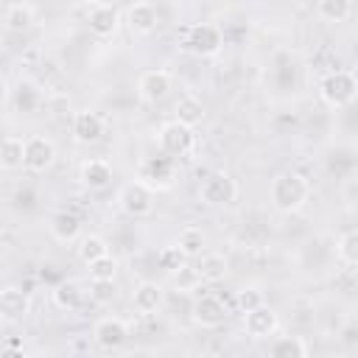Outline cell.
Masks as SVG:
<instances>
[{
  "mask_svg": "<svg viewBox=\"0 0 358 358\" xmlns=\"http://www.w3.org/2000/svg\"><path fill=\"white\" fill-rule=\"evenodd\" d=\"M193 322L201 327H218L227 319V305L218 296H199L193 302Z\"/></svg>",
  "mask_w": 358,
  "mask_h": 358,
  "instance_id": "14",
  "label": "cell"
},
{
  "mask_svg": "<svg viewBox=\"0 0 358 358\" xmlns=\"http://www.w3.org/2000/svg\"><path fill=\"white\" fill-rule=\"evenodd\" d=\"M336 255H338V260H341L344 266L358 268V229L344 232V235L338 238V243H336Z\"/></svg>",
  "mask_w": 358,
  "mask_h": 358,
  "instance_id": "29",
  "label": "cell"
},
{
  "mask_svg": "<svg viewBox=\"0 0 358 358\" xmlns=\"http://www.w3.org/2000/svg\"><path fill=\"white\" fill-rule=\"evenodd\" d=\"M112 182V165L106 159H87L81 165V185L90 190H103Z\"/></svg>",
  "mask_w": 358,
  "mask_h": 358,
  "instance_id": "17",
  "label": "cell"
},
{
  "mask_svg": "<svg viewBox=\"0 0 358 358\" xmlns=\"http://www.w3.org/2000/svg\"><path fill=\"white\" fill-rule=\"evenodd\" d=\"M176 176V165H173V157L168 154H159V157H148L140 162V179L151 187H168Z\"/></svg>",
  "mask_w": 358,
  "mask_h": 358,
  "instance_id": "7",
  "label": "cell"
},
{
  "mask_svg": "<svg viewBox=\"0 0 358 358\" xmlns=\"http://www.w3.org/2000/svg\"><path fill=\"white\" fill-rule=\"evenodd\" d=\"M179 249H182L187 257L201 255V249H204V232H201V227H185V229L179 232Z\"/></svg>",
  "mask_w": 358,
  "mask_h": 358,
  "instance_id": "30",
  "label": "cell"
},
{
  "mask_svg": "<svg viewBox=\"0 0 358 358\" xmlns=\"http://www.w3.org/2000/svg\"><path fill=\"white\" fill-rule=\"evenodd\" d=\"M28 310H31V296L22 288L8 285V288L0 291V316H3V322H8V324L20 322V319L28 316Z\"/></svg>",
  "mask_w": 358,
  "mask_h": 358,
  "instance_id": "11",
  "label": "cell"
},
{
  "mask_svg": "<svg viewBox=\"0 0 358 358\" xmlns=\"http://www.w3.org/2000/svg\"><path fill=\"white\" fill-rule=\"evenodd\" d=\"M310 199V182L296 171H280L271 179V201L280 213H296Z\"/></svg>",
  "mask_w": 358,
  "mask_h": 358,
  "instance_id": "1",
  "label": "cell"
},
{
  "mask_svg": "<svg viewBox=\"0 0 358 358\" xmlns=\"http://www.w3.org/2000/svg\"><path fill=\"white\" fill-rule=\"evenodd\" d=\"M185 260H187V255L179 249V243L176 246H162L157 252V266L162 271H168V274H179L185 268Z\"/></svg>",
  "mask_w": 358,
  "mask_h": 358,
  "instance_id": "27",
  "label": "cell"
},
{
  "mask_svg": "<svg viewBox=\"0 0 358 358\" xmlns=\"http://www.w3.org/2000/svg\"><path fill=\"white\" fill-rule=\"evenodd\" d=\"M235 196H238V185H235V179H232L229 173H224V171L207 173L204 182H201V187H199V199H201L207 207H227V204L235 201Z\"/></svg>",
  "mask_w": 358,
  "mask_h": 358,
  "instance_id": "3",
  "label": "cell"
},
{
  "mask_svg": "<svg viewBox=\"0 0 358 358\" xmlns=\"http://www.w3.org/2000/svg\"><path fill=\"white\" fill-rule=\"evenodd\" d=\"M173 112H176V120L185 123V126H199L204 120V103L196 95H182L176 101Z\"/></svg>",
  "mask_w": 358,
  "mask_h": 358,
  "instance_id": "23",
  "label": "cell"
},
{
  "mask_svg": "<svg viewBox=\"0 0 358 358\" xmlns=\"http://www.w3.org/2000/svg\"><path fill=\"white\" fill-rule=\"evenodd\" d=\"M103 255H109V246H106V241L101 238V235H84L81 241H78V257L90 266V263H95L98 257H103Z\"/></svg>",
  "mask_w": 358,
  "mask_h": 358,
  "instance_id": "26",
  "label": "cell"
},
{
  "mask_svg": "<svg viewBox=\"0 0 358 358\" xmlns=\"http://www.w3.org/2000/svg\"><path fill=\"white\" fill-rule=\"evenodd\" d=\"M196 145V134H193V126H185L179 123L176 117L171 123H165L159 129V151L179 159V157H187Z\"/></svg>",
  "mask_w": 358,
  "mask_h": 358,
  "instance_id": "4",
  "label": "cell"
},
{
  "mask_svg": "<svg viewBox=\"0 0 358 358\" xmlns=\"http://www.w3.org/2000/svg\"><path fill=\"white\" fill-rule=\"evenodd\" d=\"M131 302H134V308L143 313V316H151V313H157L159 310V305H162V288L157 285V282H140L137 288H134V296H131Z\"/></svg>",
  "mask_w": 358,
  "mask_h": 358,
  "instance_id": "19",
  "label": "cell"
},
{
  "mask_svg": "<svg viewBox=\"0 0 358 358\" xmlns=\"http://www.w3.org/2000/svg\"><path fill=\"white\" fill-rule=\"evenodd\" d=\"M126 22H129L131 34L145 36V34H151V31L157 28V11H154V6H148V3H134V6L129 8V14H126Z\"/></svg>",
  "mask_w": 358,
  "mask_h": 358,
  "instance_id": "18",
  "label": "cell"
},
{
  "mask_svg": "<svg viewBox=\"0 0 358 358\" xmlns=\"http://www.w3.org/2000/svg\"><path fill=\"white\" fill-rule=\"evenodd\" d=\"M268 355H274V358H305L308 344L299 336H280L268 344Z\"/></svg>",
  "mask_w": 358,
  "mask_h": 358,
  "instance_id": "24",
  "label": "cell"
},
{
  "mask_svg": "<svg viewBox=\"0 0 358 358\" xmlns=\"http://www.w3.org/2000/svg\"><path fill=\"white\" fill-rule=\"evenodd\" d=\"M196 268H199L204 282H218V280L227 277V257L218 255V252H207V255H201Z\"/></svg>",
  "mask_w": 358,
  "mask_h": 358,
  "instance_id": "25",
  "label": "cell"
},
{
  "mask_svg": "<svg viewBox=\"0 0 358 358\" xmlns=\"http://www.w3.org/2000/svg\"><path fill=\"white\" fill-rule=\"evenodd\" d=\"M87 25H90V31H92L95 36L106 39V36H112V34L117 31L120 14H117V8L109 6V3H95V6L90 8V14H87Z\"/></svg>",
  "mask_w": 358,
  "mask_h": 358,
  "instance_id": "12",
  "label": "cell"
},
{
  "mask_svg": "<svg viewBox=\"0 0 358 358\" xmlns=\"http://www.w3.org/2000/svg\"><path fill=\"white\" fill-rule=\"evenodd\" d=\"M3 22L8 31L14 34H22L34 25V8L28 3H8L6 6V14H3Z\"/></svg>",
  "mask_w": 358,
  "mask_h": 358,
  "instance_id": "21",
  "label": "cell"
},
{
  "mask_svg": "<svg viewBox=\"0 0 358 358\" xmlns=\"http://www.w3.org/2000/svg\"><path fill=\"white\" fill-rule=\"evenodd\" d=\"M319 95H322V101L327 106L341 109V106H347V103L355 101V95H358V78L350 70H333V73H327L322 78Z\"/></svg>",
  "mask_w": 358,
  "mask_h": 358,
  "instance_id": "2",
  "label": "cell"
},
{
  "mask_svg": "<svg viewBox=\"0 0 358 358\" xmlns=\"http://www.w3.org/2000/svg\"><path fill=\"white\" fill-rule=\"evenodd\" d=\"M25 165V140L8 134L3 140V151H0V168L3 171H20Z\"/></svg>",
  "mask_w": 358,
  "mask_h": 358,
  "instance_id": "22",
  "label": "cell"
},
{
  "mask_svg": "<svg viewBox=\"0 0 358 358\" xmlns=\"http://www.w3.org/2000/svg\"><path fill=\"white\" fill-rule=\"evenodd\" d=\"M277 313L263 302V305H257L255 310H246L243 313V327H246V333L252 336V338H268L274 330H277Z\"/></svg>",
  "mask_w": 358,
  "mask_h": 358,
  "instance_id": "13",
  "label": "cell"
},
{
  "mask_svg": "<svg viewBox=\"0 0 358 358\" xmlns=\"http://www.w3.org/2000/svg\"><path fill=\"white\" fill-rule=\"evenodd\" d=\"M53 159H56V145L48 137L34 134V137L25 140V168L28 171L42 173V171H48L53 165Z\"/></svg>",
  "mask_w": 358,
  "mask_h": 358,
  "instance_id": "8",
  "label": "cell"
},
{
  "mask_svg": "<svg viewBox=\"0 0 358 358\" xmlns=\"http://www.w3.org/2000/svg\"><path fill=\"white\" fill-rule=\"evenodd\" d=\"M185 48L196 56H213L221 50V31L215 25H193L185 36Z\"/></svg>",
  "mask_w": 358,
  "mask_h": 358,
  "instance_id": "9",
  "label": "cell"
},
{
  "mask_svg": "<svg viewBox=\"0 0 358 358\" xmlns=\"http://www.w3.org/2000/svg\"><path fill=\"white\" fill-rule=\"evenodd\" d=\"M117 294L115 280H92L90 282V299L92 302H112Z\"/></svg>",
  "mask_w": 358,
  "mask_h": 358,
  "instance_id": "32",
  "label": "cell"
},
{
  "mask_svg": "<svg viewBox=\"0 0 358 358\" xmlns=\"http://www.w3.org/2000/svg\"><path fill=\"white\" fill-rule=\"evenodd\" d=\"M92 336H95V344L101 350H117L129 338V324L123 319H117V316H106V319H101L95 324V333Z\"/></svg>",
  "mask_w": 358,
  "mask_h": 358,
  "instance_id": "10",
  "label": "cell"
},
{
  "mask_svg": "<svg viewBox=\"0 0 358 358\" xmlns=\"http://www.w3.org/2000/svg\"><path fill=\"white\" fill-rule=\"evenodd\" d=\"M87 296H90V291H84V285L78 280H64L53 291V302L62 310H78L87 302Z\"/></svg>",
  "mask_w": 358,
  "mask_h": 358,
  "instance_id": "15",
  "label": "cell"
},
{
  "mask_svg": "<svg viewBox=\"0 0 358 358\" xmlns=\"http://www.w3.org/2000/svg\"><path fill=\"white\" fill-rule=\"evenodd\" d=\"M171 87H173V78H171V73L168 70H145L143 76H140V81H137V92H140V98L145 101V103H159V101H165L168 98V92H171Z\"/></svg>",
  "mask_w": 358,
  "mask_h": 358,
  "instance_id": "6",
  "label": "cell"
},
{
  "mask_svg": "<svg viewBox=\"0 0 358 358\" xmlns=\"http://www.w3.org/2000/svg\"><path fill=\"white\" fill-rule=\"evenodd\" d=\"M257 305H263V291H257V288H243V291H238V308H241V313L255 310Z\"/></svg>",
  "mask_w": 358,
  "mask_h": 358,
  "instance_id": "33",
  "label": "cell"
},
{
  "mask_svg": "<svg viewBox=\"0 0 358 358\" xmlns=\"http://www.w3.org/2000/svg\"><path fill=\"white\" fill-rule=\"evenodd\" d=\"M117 204H120V210H123L126 215L143 218V215H148L151 207H154V187L145 185L143 179H134V182H129V185L120 187Z\"/></svg>",
  "mask_w": 358,
  "mask_h": 358,
  "instance_id": "5",
  "label": "cell"
},
{
  "mask_svg": "<svg viewBox=\"0 0 358 358\" xmlns=\"http://www.w3.org/2000/svg\"><path fill=\"white\" fill-rule=\"evenodd\" d=\"M352 14V0H319V17L324 22H344Z\"/></svg>",
  "mask_w": 358,
  "mask_h": 358,
  "instance_id": "28",
  "label": "cell"
},
{
  "mask_svg": "<svg viewBox=\"0 0 358 358\" xmlns=\"http://www.w3.org/2000/svg\"><path fill=\"white\" fill-rule=\"evenodd\" d=\"M90 277L92 280H115L117 277V260L112 255L98 257L95 263H90Z\"/></svg>",
  "mask_w": 358,
  "mask_h": 358,
  "instance_id": "31",
  "label": "cell"
},
{
  "mask_svg": "<svg viewBox=\"0 0 358 358\" xmlns=\"http://www.w3.org/2000/svg\"><path fill=\"white\" fill-rule=\"evenodd\" d=\"M50 235L59 241V243H73L78 235H81V221H78V215H73V213H56L53 218H50Z\"/></svg>",
  "mask_w": 358,
  "mask_h": 358,
  "instance_id": "20",
  "label": "cell"
},
{
  "mask_svg": "<svg viewBox=\"0 0 358 358\" xmlns=\"http://www.w3.org/2000/svg\"><path fill=\"white\" fill-rule=\"evenodd\" d=\"M81 3H90V6H95V3H101V0H81Z\"/></svg>",
  "mask_w": 358,
  "mask_h": 358,
  "instance_id": "34",
  "label": "cell"
},
{
  "mask_svg": "<svg viewBox=\"0 0 358 358\" xmlns=\"http://www.w3.org/2000/svg\"><path fill=\"white\" fill-rule=\"evenodd\" d=\"M73 134H76L78 143H95L103 134V120L95 112H90V109L76 112V117H73Z\"/></svg>",
  "mask_w": 358,
  "mask_h": 358,
  "instance_id": "16",
  "label": "cell"
}]
</instances>
